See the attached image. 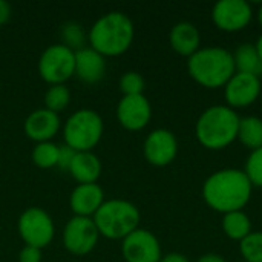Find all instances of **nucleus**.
<instances>
[{"mask_svg":"<svg viewBox=\"0 0 262 262\" xmlns=\"http://www.w3.org/2000/svg\"><path fill=\"white\" fill-rule=\"evenodd\" d=\"M38 74L51 86L64 84L75 75V52L63 43L48 46L40 55Z\"/></svg>","mask_w":262,"mask_h":262,"instance_id":"0eeeda50","label":"nucleus"},{"mask_svg":"<svg viewBox=\"0 0 262 262\" xmlns=\"http://www.w3.org/2000/svg\"><path fill=\"white\" fill-rule=\"evenodd\" d=\"M261 92V77L235 72L233 77L224 86L226 106L232 107L233 111L249 107L259 100Z\"/></svg>","mask_w":262,"mask_h":262,"instance_id":"9b49d317","label":"nucleus"},{"mask_svg":"<svg viewBox=\"0 0 262 262\" xmlns=\"http://www.w3.org/2000/svg\"><path fill=\"white\" fill-rule=\"evenodd\" d=\"M45 109L60 114L63 112L71 103V91L64 84H54L49 86L45 92Z\"/></svg>","mask_w":262,"mask_h":262,"instance_id":"b1692460","label":"nucleus"},{"mask_svg":"<svg viewBox=\"0 0 262 262\" xmlns=\"http://www.w3.org/2000/svg\"><path fill=\"white\" fill-rule=\"evenodd\" d=\"M61 35L64 38V46H68L69 49H72L74 52L80 51L84 48V41H86V34L83 31V28L78 23H66L61 28Z\"/></svg>","mask_w":262,"mask_h":262,"instance_id":"a878e982","label":"nucleus"},{"mask_svg":"<svg viewBox=\"0 0 262 262\" xmlns=\"http://www.w3.org/2000/svg\"><path fill=\"white\" fill-rule=\"evenodd\" d=\"M100 239L98 229L92 218L72 216L63 230V246L74 256L91 253Z\"/></svg>","mask_w":262,"mask_h":262,"instance_id":"1a4fd4ad","label":"nucleus"},{"mask_svg":"<svg viewBox=\"0 0 262 262\" xmlns=\"http://www.w3.org/2000/svg\"><path fill=\"white\" fill-rule=\"evenodd\" d=\"M259 100H261V104H262V92H261V97H259Z\"/></svg>","mask_w":262,"mask_h":262,"instance_id":"c9c22d12","label":"nucleus"},{"mask_svg":"<svg viewBox=\"0 0 262 262\" xmlns=\"http://www.w3.org/2000/svg\"><path fill=\"white\" fill-rule=\"evenodd\" d=\"M146 88V81L140 72L129 71L121 75L120 78V91L123 92V97L129 95H143Z\"/></svg>","mask_w":262,"mask_h":262,"instance_id":"bb28decb","label":"nucleus"},{"mask_svg":"<svg viewBox=\"0 0 262 262\" xmlns=\"http://www.w3.org/2000/svg\"><path fill=\"white\" fill-rule=\"evenodd\" d=\"M236 72L250 74V75H262V60L253 43H241L236 46L235 52H232Z\"/></svg>","mask_w":262,"mask_h":262,"instance_id":"aec40b11","label":"nucleus"},{"mask_svg":"<svg viewBox=\"0 0 262 262\" xmlns=\"http://www.w3.org/2000/svg\"><path fill=\"white\" fill-rule=\"evenodd\" d=\"M201 193L204 203L212 210L226 215L243 210L250 203L253 186L244 170L227 167L209 175Z\"/></svg>","mask_w":262,"mask_h":262,"instance_id":"f257e3e1","label":"nucleus"},{"mask_svg":"<svg viewBox=\"0 0 262 262\" xmlns=\"http://www.w3.org/2000/svg\"><path fill=\"white\" fill-rule=\"evenodd\" d=\"M18 262H41V250L25 246L18 253Z\"/></svg>","mask_w":262,"mask_h":262,"instance_id":"c756f323","label":"nucleus"},{"mask_svg":"<svg viewBox=\"0 0 262 262\" xmlns=\"http://www.w3.org/2000/svg\"><path fill=\"white\" fill-rule=\"evenodd\" d=\"M239 253L244 262H262V232H252L239 243Z\"/></svg>","mask_w":262,"mask_h":262,"instance_id":"393cba45","label":"nucleus"},{"mask_svg":"<svg viewBox=\"0 0 262 262\" xmlns=\"http://www.w3.org/2000/svg\"><path fill=\"white\" fill-rule=\"evenodd\" d=\"M75 154L77 152L74 149H71L69 146H66V144L60 146L58 147V163H57V166L60 169H63V170H69V166H71Z\"/></svg>","mask_w":262,"mask_h":262,"instance_id":"c85d7f7f","label":"nucleus"},{"mask_svg":"<svg viewBox=\"0 0 262 262\" xmlns=\"http://www.w3.org/2000/svg\"><path fill=\"white\" fill-rule=\"evenodd\" d=\"M121 255L126 262H160L163 258L158 238L146 229H137L123 239Z\"/></svg>","mask_w":262,"mask_h":262,"instance_id":"f8f14e48","label":"nucleus"},{"mask_svg":"<svg viewBox=\"0 0 262 262\" xmlns=\"http://www.w3.org/2000/svg\"><path fill=\"white\" fill-rule=\"evenodd\" d=\"M91 48L103 57H118L134 43L135 26L129 15L112 11L101 15L88 34Z\"/></svg>","mask_w":262,"mask_h":262,"instance_id":"f03ea898","label":"nucleus"},{"mask_svg":"<svg viewBox=\"0 0 262 262\" xmlns=\"http://www.w3.org/2000/svg\"><path fill=\"white\" fill-rule=\"evenodd\" d=\"M236 140L250 152L262 147V118L256 115L241 117Z\"/></svg>","mask_w":262,"mask_h":262,"instance_id":"4be33fe9","label":"nucleus"},{"mask_svg":"<svg viewBox=\"0 0 262 262\" xmlns=\"http://www.w3.org/2000/svg\"><path fill=\"white\" fill-rule=\"evenodd\" d=\"M60 127H61V121L58 114L51 112L45 107L32 111L26 117L23 124L26 137L35 143L51 141L58 134Z\"/></svg>","mask_w":262,"mask_h":262,"instance_id":"2eb2a0df","label":"nucleus"},{"mask_svg":"<svg viewBox=\"0 0 262 262\" xmlns=\"http://www.w3.org/2000/svg\"><path fill=\"white\" fill-rule=\"evenodd\" d=\"M253 20V8L247 0H220L212 8L213 25L224 32H239Z\"/></svg>","mask_w":262,"mask_h":262,"instance_id":"9d476101","label":"nucleus"},{"mask_svg":"<svg viewBox=\"0 0 262 262\" xmlns=\"http://www.w3.org/2000/svg\"><path fill=\"white\" fill-rule=\"evenodd\" d=\"M106 60L91 46L75 52V75L86 84H95L104 78Z\"/></svg>","mask_w":262,"mask_h":262,"instance_id":"f3484780","label":"nucleus"},{"mask_svg":"<svg viewBox=\"0 0 262 262\" xmlns=\"http://www.w3.org/2000/svg\"><path fill=\"white\" fill-rule=\"evenodd\" d=\"M104 124L98 112L92 109L75 111L63 126L64 144L75 152H92L103 137Z\"/></svg>","mask_w":262,"mask_h":262,"instance_id":"423d86ee","label":"nucleus"},{"mask_svg":"<svg viewBox=\"0 0 262 262\" xmlns=\"http://www.w3.org/2000/svg\"><path fill=\"white\" fill-rule=\"evenodd\" d=\"M221 227H223L224 235L229 239L238 241V243L246 239L253 232L252 230V221L244 210H236V212H230V213L223 215Z\"/></svg>","mask_w":262,"mask_h":262,"instance_id":"412c9836","label":"nucleus"},{"mask_svg":"<svg viewBox=\"0 0 262 262\" xmlns=\"http://www.w3.org/2000/svg\"><path fill=\"white\" fill-rule=\"evenodd\" d=\"M68 172L78 184H94L101 175V161L94 152H77Z\"/></svg>","mask_w":262,"mask_h":262,"instance_id":"6ab92c4d","label":"nucleus"},{"mask_svg":"<svg viewBox=\"0 0 262 262\" xmlns=\"http://www.w3.org/2000/svg\"><path fill=\"white\" fill-rule=\"evenodd\" d=\"M196 262H227L224 259V256L218 255V253H206L203 256L198 258Z\"/></svg>","mask_w":262,"mask_h":262,"instance_id":"473e14b6","label":"nucleus"},{"mask_svg":"<svg viewBox=\"0 0 262 262\" xmlns=\"http://www.w3.org/2000/svg\"><path fill=\"white\" fill-rule=\"evenodd\" d=\"M92 220L98 229L100 236L114 241H123L127 235L138 229L141 215L134 203L115 198L104 201Z\"/></svg>","mask_w":262,"mask_h":262,"instance_id":"39448f33","label":"nucleus"},{"mask_svg":"<svg viewBox=\"0 0 262 262\" xmlns=\"http://www.w3.org/2000/svg\"><path fill=\"white\" fill-rule=\"evenodd\" d=\"M17 230L25 246L40 250L48 247L55 236V226L51 215L40 207L26 209L18 218Z\"/></svg>","mask_w":262,"mask_h":262,"instance_id":"6e6552de","label":"nucleus"},{"mask_svg":"<svg viewBox=\"0 0 262 262\" xmlns=\"http://www.w3.org/2000/svg\"><path fill=\"white\" fill-rule=\"evenodd\" d=\"M256 18H258V23H259V26L262 28V5L259 6L258 12H256Z\"/></svg>","mask_w":262,"mask_h":262,"instance_id":"f704fd0d","label":"nucleus"},{"mask_svg":"<svg viewBox=\"0 0 262 262\" xmlns=\"http://www.w3.org/2000/svg\"><path fill=\"white\" fill-rule=\"evenodd\" d=\"M150 118L152 106L144 94L123 97L117 104V120L126 130L138 132L150 123Z\"/></svg>","mask_w":262,"mask_h":262,"instance_id":"4468645a","label":"nucleus"},{"mask_svg":"<svg viewBox=\"0 0 262 262\" xmlns=\"http://www.w3.org/2000/svg\"><path fill=\"white\" fill-rule=\"evenodd\" d=\"M11 15H12L11 5L6 0H0V26L6 25L9 21Z\"/></svg>","mask_w":262,"mask_h":262,"instance_id":"7c9ffc66","label":"nucleus"},{"mask_svg":"<svg viewBox=\"0 0 262 262\" xmlns=\"http://www.w3.org/2000/svg\"><path fill=\"white\" fill-rule=\"evenodd\" d=\"M169 43L178 55L189 58L198 49H201L200 29L192 21H178L172 26L169 32Z\"/></svg>","mask_w":262,"mask_h":262,"instance_id":"a211bd4d","label":"nucleus"},{"mask_svg":"<svg viewBox=\"0 0 262 262\" xmlns=\"http://www.w3.org/2000/svg\"><path fill=\"white\" fill-rule=\"evenodd\" d=\"M58 147L52 141H45V143H37L35 147L32 149L31 160L32 163L40 167V169H52L58 163Z\"/></svg>","mask_w":262,"mask_h":262,"instance_id":"5701e85b","label":"nucleus"},{"mask_svg":"<svg viewBox=\"0 0 262 262\" xmlns=\"http://www.w3.org/2000/svg\"><path fill=\"white\" fill-rule=\"evenodd\" d=\"M160 262H190L189 258L183 253H178V252H172V253H167V255H163V258L160 259Z\"/></svg>","mask_w":262,"mask_h":262,"instance_id":"2f4dec72","label":"nucleus"},{"mask_svg":"<svg viewBox=\"0 0 262 262\" xmlns=\"http://www.w3.org/2000/svg\"><path fill=\"white\" fill-rule=\"evenodd\" d=\"M255 48H256V51H258V54H259V57H261L262 60V34L258 37V40L255 43Z\"/></svg>","mask_w":262,"mask_h":262,"instance_id":"72a5a7b5","label":"nucleus"},{"mask_svg":"<svg viewBox=\"0 0 262 262\" xmlns=\"http://www.w3.org/2000/svg\"><path fill=\"white\" fill-rule=\"evenodd\" d=\"M103 203L104 192L97 183L78 184L69 196V207L75 216L92 218L103 206Z\"/></svg>","mask_w":262,"mask_h":262,"instance_id":"dca6fc26","label":"nucleus"},{"mask_svg":"<svg viewBox=\"0 0 262 262\" xmlns=\"http://www.w3.org/2000/svg\"><path fill=\"white\" fill-rule=\"evenodd\" d=\"M241 117L226 104H215L201 112L196 120L195 135L207 150H223L238 138Z\"/></svg>","mask_w":262,"mask_h":262,"instance_id":"7ed1b4c3","label":"nucleus"},{"mask_svg":"<svg viewBox=\"0 0 262 262\" xmlns=\"http://www.w3.org/2000/svg\"><path fill=\"white\" fill-rule=\"evenodd\" d=\"M143 154L149 164L166 167L172 164L178 155V140L169 129H155L146 137Z\"/></svg>","mask_w":262,"mask_h":262,"instance_id":"ddd939ff","label":"nucleus"},{"mask_svg":"<svg viewBox=\"0 0 262 262\" xmlns=\"http://www.w3.org/2000/svg\"><path fill=\"white\" fill-rule=\"evenodd\" d=\"M244 172L253 187L262 189V147L250 152V155L247 157V161H246Z\"/></svg>","mask_w":262,"mask_h":262,"instance_id":"cd10ccee","label":"nucleus"},{"mask_svg":"<svg viewBox=\"0 0 262 262\" xmlns=\"http://www.w3.org/2000/svg\"><path fill=\"white\" fill-rule=\"evenodd\" d=\"M190 78L206 89H220L236 72L233 55L223 46H206L187 58Z\"/></svg>","mask_w":262,"mask_h":262,"instance_id":"20e7f679","label":"nucleus"},{"mask_svg":"<svg viewBox=\"0 0 262 262\" xmlns=\"http://www.w3.org/2000/svg\"><path fill=\"white\" fill-rule=\"evenodd\" d=\"M241 262H244V261H241Z\"/></svg>","mask_w":262,"mask_h":262,"instance_id":"e433bc0d","label":"nucleus"}]
</instances>
